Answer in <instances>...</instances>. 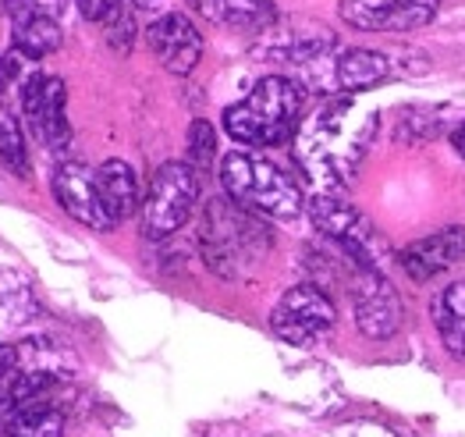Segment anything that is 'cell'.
Here are the masks:
<instances>
[{
	"instance_id": "1",
	"label": "cell",
	"mask_w": 465,
	"mask_h": 437,
	"mask_svg": "<svg viewBox=\"0 0 465 437\" xmlns=\"http://www.w3.org/2000/svg\"><path fill=\"white\" fill-rule=\"evenodd\" d=\"M377 132V111H366L359 100L338 96L302 118L295 135V157L302 171L323 189H341L359 174V164Z\"/></svg>"
},
{
	"instance_id": "2",
	"label": "cell",
	"mask_w": 465,
	"mask_h": 437,
	"mask_svg": "<svg viewBox=\"0 0 465 437\" xmlns=\"http://www.w3.org/2000/svg\"><path fill=\"white\" fill-rule=\"evenodd\" d=\"M199 249L213 274L238 278L271 253V228L234 199H210L199 221Z\"/></svg>"
},
{
	"instance_id": "3",
	"label": "cell",
	"mask_w": 465,
	"mask_h": 437,
	"mask_svg": "<svg viewBox=\"0 0 465 437\" xmlns=\"http://www.w3.org/2000/svg\"><path fill=\"white\" fill-rule=\"evenodd\" d=\"M306 89L295 79L267 75L252 85L245 100L224 111V132L242 146H281L302 121Z\"/></svg>"
},
{
	"instance_id": "4",
	"label": "cell",
	"mask_w": 465,
	"mask_h": 437,
	"mask_svg": "<svg viewBox=\"0 0 465 437\" xmlns=\"http://www.w3.org/2000/svg\"><path fill=\"white\" fill-rule=\"evenodd\" d=\"M221 185H224L228 199H234L238 206H245L252 214L277 217V221H292L302 214V189L271 157L242 154V150L228 154L221 160Z\"/></svg>"
},
{
	"instance_id": "5",
	"label": "cell",
	"mask_w": 465,
	"mask_h": 437,
	"mask_svg": "<svg viewBox=\"0 0 465 437\" xmlns=\"http://www.w3.org/2000/svg\"><path fill=\"white\" fill-rule=\"evenodd\" d=\"M310 221L316 224L320 235L334 242L345 260L359 274H384L381 271V235L373 224L338 193H320L310 199Z\"/></svg>"
},
{
	"instance_id": "6",
	"label": "cell",
	"mask_w": 465,
	"mask_h": 437,
	"mask_svg": "<svg viewBox=\"0 0 465 437\" xmlns=\"http://www.w3.org/2000/svg\"><path fill=\"white\" fill-rule=\"evenodd\" d=\"M199 203V171L185 160H167L153 171V182L143 199V232L146 239L174 235Z\"/></svg>"
},
{
	"instance_id": "7",
	"label": "cell",
	"mask_w": 465,
	"mask_h": 437,
	"mask_svg": "<svg viewBox=\"0 0 465 437\" xmlns=\"http://www.w3.org/2000/svg\"><path fill=\"white\" fill-rule=\"evenodd\" d=\"M22 121L36 135L39 146L54 150L57 157L72 146V124H68V89L57 75H29L22 85Z\"/></svg>"
},
{
	"instance_id": "8",
	"label": "cell",
	"mask_w": 465,
	"mask_h": 437,
	"mask_svg": "<svg viewBox=\"0 0 465 437\" xmlns=\"http://www.w3.org/2000/svg\"><path fill=\"white\" fill-rule=\"evenodd\" d=\"M334 320H338V310L320 284H295L273 306L271 327L288 345H310L334 327Z\"/></svg>"
},
{
	"instance_id": "9",
	"label": "cell",
	"mask_w": 465,
	"mask_h": 437,
	"mask_svg": "<svg viewBox=\"0 0 465 437\" xmlns=\"http://www.w3.org/2000/svg\"><path fill=\"white\" fill-rule=\"evenodd\" d=\"M440 0H341V22L359 33H412L437 18Z\"/></svg>"
},
{
	"instance_id": "10",
	"label": "cell",
	"mask_w": 465,
	"mask_h": 437,
	"mask_svg": "<svg viewBox=\"0 0 465 437\" xmlns=\"http://www.w3.org/2000/svg\"><path fill=\"white\" fill-rule=\"evenodd\" d=\"M54 196L61 203V210L68 217H75L78 224L93 228V232H111L117 221L111 217L107 203L100 196V185H96V171L78 164V160H64L57 171H54Z\"/></svg>"
},
{
	"instance_id": "11",
	"label": "cell",
	"mask_w": 465,
	"mask_h": 437,
	"mask_svg": "<svg viewBox=\"0 0 465 437\" xmlns=\"http://www.w3.org/2000/svg\"><path fill=\"white\" fill-rule=\"evenodd\" d=\"M351 306H355V327L373 342L394 338L401 331L405 310H401L394 284L384 274H359L355 292H351Z\"/></svg>"
},
{
	"instance_id": "12",
	"label": "cell",
	"mask_w": 465,
	"mask_h": 437,
	"mask_svg": "<svg viewBox=\"0 0 465 437\" xmlns=\"http://www.w3.org/2000/svg\"><path fill=\"white\" fill-rule=\"evenodd\" d=\"M146 43L153 50V57L171 72V75H189L199 57H203V36L193 25L189 15L182 11H167L146 29Z\"/></svg>"
},
{
	"instance_id": "13",
	"label": "cell",
	"mask_w": 465,
	"mask_h": 437,
	"mask_svg": "<svg viewBox=\"0 0 465 437\" xmlns=\"http://www.w3.org/2000/svg\"><path fill=\"white\" fill-rule=\"evenodd\" d=\"M327 50H334V33L323 29L320 22H277L256 46L260 57L281 65H312Z\"/></svg>"
},
{
	"instance_id": "14",
	"label": "cell",
	"mask_w": 465,
	"mask_h": 437,
	"mask_svg": "<svg viewBox=\"0 0 465 437\" xmlns=\"http://www.w3.org/2000/svg\"><path fill=\"white\" fill-rule=\"evenodd\" d=\"M398 263H401V271L409 278L420 281V284L444 274V271H451V267H459V263H465V228H444V232H437L430 239L405 245L398 253Z\"/></svg>"
},
{
	"instance_id": "15",
	"label": "cell",
	"mask_w": 465,
	"mask_h": 437,
	"mask_svg": "<svg viewBox=\"0 0 465 437\" xmlns=\"http://www.w3.org/2000/svg\"><path fill=\"white\" fill-rule=\"evenodd\" d=\"M189 7L199 18L242 36H263L271 25H277L273 0H189Z\"/></svg>"
},
{
	"instance_id": "16",
	"label": "cell",
	"mask_w": 465,
	"mask_h": 437,
	"mask_svg": "<svg viewBox=\"0 0 465 437\" xmlns=\"http://www.w3.org/2000/svg\"><path fill=\"white\" fill-rule=\"evenodd\" d=\"M391 79V57H384L381 50H345L334 61V85L341 93H366L373 85Z\"/></svg>"
},
{
	"instance_id": "17",
	"label": "cell",
	"mask_w": 465,
	"mask_h": 437,
	"mask_svg": "<svg viewBox=\"0 0 465 437\" xmlns=\"http://www.w3.org/2000/svg\"><path fill=\"white\" fill-rule=\"evenodd\" d=\"M430 317H433V327L448 356L465 359V281H451L448 288L433 295Z\"/></svg>"
},
{
	"instance_id": "18",
	"label": "cell",
	"mask_w": 465,
	"mask_h": 437,
	"mask_svg": "<svg viewBox=\"0 0 465 437\" xmlns=\"http://www.w3.org/2000/svg\"><path fill=\"white\" fill-rule=\"evenodd\" d=\"M96 185H100V196H104L114 221H124L135 210H143L139 206V174H135L132 164H124V160H104L96 167Z\"/></svg>"
},
{
	"instance_id": "19",
	"label": "cell",
	"mask_w": 465,
	"mask_h": 437,
	"mask_svg": "<svg viewBox=\"0 0 465 437\" xmlns=\"http://www.w3.org/2000/svg\"><path fill=\"white\" fill-rule=\"evenodd\" d=\"M54 388V373L50 370H11L4 381H0V412L15 416L18 409L25 405H36L43 395H50Z\"/></svg>"
},
{
	"instance_id": "20",
	"label": "cell",
	"mask_w": 465,
	"mask_h": 437,
	"mask_svg": "<svg viewBox=\"0 0 465 437\" xmlns=\"http://www.w3.org/2000/svg\"><path fill=\"white\" fill-rule=\"evenodd\" d=\"M11 40H15V50L22 57L39 61V57H46V54H54L61 46L64 33H61V25L54 18H29V22H18L11 29Z\"/></svg>"
},
{
	"instance_id": "21",
	"label": "cell",
	"mask_w": 465,
	"mask_h": 437,
	"mask_svg": "<svg viewBox=\"0 0 465 437\" xmlns=\"http://www.w3.org/2000/svg\"><path fill=\"white\" fill-rule=\"evenodd\" d=\"M7 437H64V412L54 405H25L4 423Z\"/></svg>"
},
{
	"instance_id": "22",
	"label": "cell",
	"mask_w": 465,
	"mask_h": 437,
	"mask_svg": "<svg viewBox=\"0 0 465 437\" xmlns=\"http://www.w3.org/2000/svg\"><path fill=\"white\" fill-rule=\"evenodd\" d=\"M0 164H4L11 174H22V178H29V174H33L22 121L15 118L7 107H0Z\"/></svg>"
},
{
	"instance_id": "23",
	"label": "cell",
	"mask_w": 465,
	"mask_h": 437,
	"mask_svg": "<svg viewBox=\"0 0 465 437\" xmlns=\"http://www.w3.org/2000/svg\"><path fill=\"white\" fill-rule=\"evenodd\" d=\"M135 0H114L111 7H107V15L100 18V25H104V36L107 43L114 46V50H132V43H135Z\"/></svg>"
},
{
	"instance_id": "24",
	"label": "cell",
	"mask_w": 465,
	"mask_h": 437,
	"mask_svg": "<svg viewBox=\"0 0 465 437\" xmlns=\"http://www.w3.org/2000/svg\"><path fill=\"white\" fill-rule=\"evenodd\" d=\"M213 160H217V132H213V124L203 118L193 121L189 124V164L195 171H203Z\"/></svg>"
},
{
	"instance_id": "25",
	"label": "cell",
	"mask_w": 465,
	"mask_h": 437,
	"mask_svg": "<svg viewBox=\"0 0 465 437\" xmlns=\"http://www.w3.org/2000/svg\"><path fill=\"white\" fill-rule=\"evenodd\" d=\"M68 7V0H4V11L11 15V22H29V18H61V11Z\"/></svg>"
},
{
	"instance_id": "26",
	"label": "cell",
	"mask_w": 465,
	"mask_h": 437,
	"mask_svg": "<svg viewBox=\"0 0 465 437\" xmlns=\"http://www.w3.org/2000/svg\"><path fill=\"white\" fill-rule=\"evenodd\" d=\"M22 366V349L18 345H0V381Z\"/></svg>"
},
{
	"instance_id": "27",
	"label": "cell",
	"mask_w": 465,
	"mask_h": 437,
	"mask_svg": "<svg viewBox=\"0 0 465 437\" xmlns=\"http://www.w3.org/2000/svg\"><path fill=\"white\" fill-rule=\"evenodd\" d=\"M114 0H78V7H82V15L89 18V22H100L104 15H107V7H111Z\"/></svg>"
},
{
	"instance_id": "28",
	"label": "cell",
	"mask_w": 465,
	"mask_h": 437,
	"mask_svg": "<svg viewBox=\"0 0 465 437\" xmlns=\"http://www.w3.org/2000/svg\"><path fill=\"white\" fill-rule=\"evenodd\" d=\"M451 143H455V154H459V157L465 160V121L459 124V132L451 135Z\"/></svg>"
},
{
	"instance_id": "29",
	"label": "cell",
	"mask_w": 465,
	"mask_h": 437,
	"mask_svg": "<svg viewBox=\"0 0 465 437\" xmlns=\"http://www.w3.org/2000/svg\"><path fill=\"white\" fill-rule=\"evenodd\" d=\"M7 79H11V65L0 57V93H4V85H7Z\"/></svg>"
},
{
	"instance_id": "30",
	"label": "cell",
	"mask_w": 465,
	"mask_h": 437,
	"mask_svg": "<svg viewBox=\"0 0 465 437\" xmlns=\"http://www.w3.org/2000/svg\"><path fill=\"white\" fill-rule=\"evenodd\" d=\"M135 4H150V0H135Z\"/></svg>"
}]
</instances>
